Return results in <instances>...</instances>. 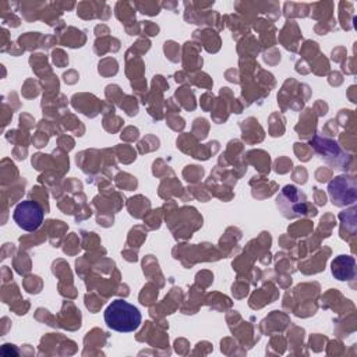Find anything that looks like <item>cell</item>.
Wrapping results in <instances>:
<instances>
[{
    "mask_svg": "<svg viewBox=\"0 0 357 357\" xmlns=\"http://www.w3.org/2000/svg\"><path fill=\"white\" fill-rule=\"evenodd\" d=\"M13 218L18 227L33 231L43 223V208L36 201L25 199L15 206Z\"/></svg>",
    "mask_w": 357,
    "mask_h": 357,
    "instance_id": "3957f363",
    "label": "cell"
},
{
    "mask_svg": "<svg viewBox=\"0 0 357 357\" xmlns=\"http://www.w3.org/2000/svg\"><path fill=\"white\" fill-rule=\"evenodd\" d=\"M332 273L339 280H349L354 276V258L349 255H339L332 262Z\"/></svg>",
    "mask_w": 357,
    "mask_h": 357,
    "instance_id": "8992f818",
    "label": "cell"
},
{
    "mask_svg": "<svg viewBox=\"0 0 357 357\" xmlns=\"http://www.w3.org/2000/svg\"><path fill=\"white\" fill-rule=\"evenodd\" d=\"M106 325L117 332H132L141 325V312L126 300L117 298L105 310Z\"/></svg>",
    "mask_w": 357,
    "mask_h": 357,
    "instance_id": "6da1fadb",
    "label": "cell"
},
{
    "mask_svg": "<svg viewBox=\"0 0 357 357\" xmlns=\"http://www.w3.org/2000/svg\"><path fill=\"white\" fill-rule=\"evenodd\" d=\"M312 148L319 155L321 159H324L326 163L332 165L335 169H346L349 165V155L343 152V149L339 146L337 142L333 139L325 138V137H314L311 141Z\"/></svg>",
    "mask_w": 357,
    "mask_h": 357,
    "instance_id": "7a4b0ae2",
    "label": "cell"
},
{
    "mask_svg": "<svg viewBox=\"0 0 357 357\" xmlns=\"http://www.w3.org/2000/svg\"><path fill=\"white\" fill-rule=\"evenodd\" d=\"M329 195L336 206H344L356 201V180L350 176H337L329 183Z\"/></svg>",
    "mask_w": 357,
    "mask_h": 357,
    "instance_id": "5b68a950",
    "label": "cell"
},
{
    "mask_svg": "<svg viewBox=\"0 0 357 357\" xmlns=\"http://www.w3.org/2000/svg\"><path fill=\"white\" fill-rule=\"evenodd\" d=\"M276 205L286 218H297L308 213V204L305 201V194L300 192L293 185H286L282 194L276 198Z\"/></svg>",
    "mask_w": 357,
    "mask_h": 357,
    "instance_id": "277c9868",
    "label": "cell"
}]
</instances>
